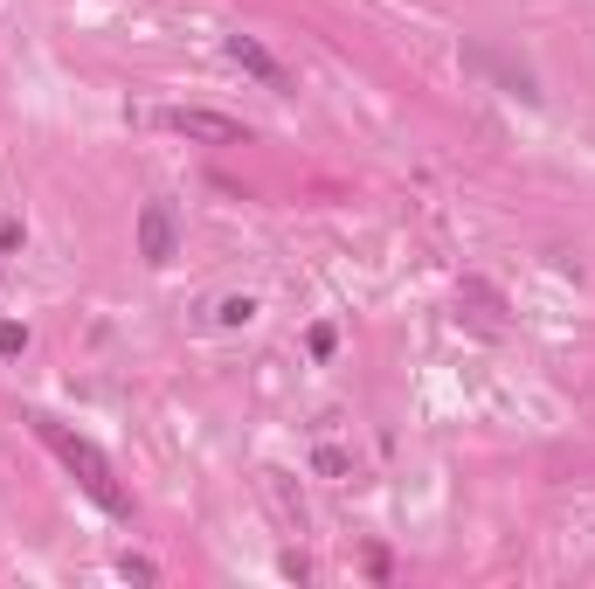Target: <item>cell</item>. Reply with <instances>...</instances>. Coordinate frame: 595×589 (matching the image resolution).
I'll list each match as a JSON object with an SVG mask.
<instances>
[{
	"label": "cell",
	"instance_id": "7c38bea8",
	"mask_svg": "<svg viewBox=\"0 0 595 589\" xmlns=\"http://www.w3.org/2000/svg\"><path fill=\"white\" fill-rule=\"evenodd\" d=\"M0 271H8V251H0Z\"/></svg>",
	"mask_w": 595,
	"mask_h": 589
},
{
	"label": "cell",
	"instance_id": "8fae6325",
	"mask_svg": "<svg viewBox=\"0 0 595 589\" xmlns=\"http://www.w3.org/2000/svg\"><path fill=\"white\" fill-rule=\"evenodd\" d=\"M388 569H395V562H388V548H367V576H374V582H388Z\"/></svg>",
	"mask_w": 595,
	"mask_h": 589
},
{
	"label": "cell",
	"instance_id": "52a82bcc",
	"mask_svg": "<svg viewBox=\"0 0 595 589\" xmlns=\"http://www.w3.org/2000/svg\"><path fill=\"white\" fill-rule=\"evenodd\" d=\"M215 320H222V326H249V320H257V298H222V305H215Z\"/></svg>",
	"mask_w": 595,
	"mask_h": 589
},
{
	"label": "cell",
	"instance_id": "30bf717a",
	"mask_svg": "<svg viewBox=\"0 0 595 589\" xmlns=\"http://www.w3.org/2000/svg\"><path fill=\"white\" fill-rule=\"evenodd\" d=\"M28 243V229H21V215H8V223H0V251H21Z\"/></svg>",
	"mask_w": 595,
	"mask_h": 589
},
{
	"label": "cell",
	"instance_id": "7a4b0ae2",
	"mask_svg": "<svg viewBox=\"0 0 595 589\" xmlns=\"http://www.w3.org/2000/svg\"><path fill=\"white\" fill-rule=\"evenodd\" d=\"M152 126H167L180 139H201V146H249V126L229 111H208V105H173V111H152Z\"/></svg>",
	"mask_w": 595,
	"mask_h": 589
},
{
	"label": "cell",
	"instance_id": "3957f363",
	"mask_svg": "<svg viewBox=\"0 0 595 589\" xmlns=\"http://www.w3.org/2000/svg\"><path fill=\"white\" fill-rule=\"evenodd\" d=\"M139 257H146L152 271L180 257V215H173V202H167V195H152V202L139 208Z\"/></svg>",
	"mask_w": 595,
	"mask_h": 589
},
{
	"label": "cell",
	"instance_id": "6da1fadb",
	"mask_svg": "<svg viewBox=\"0 0 595 589\" xmlns=\"http://www.w3.org/2000/svg\"><path fill=\"white\" fill-rule=\"evenodd\" d=\"M28 423H36V438L62 458V464H70V479L90 492V500H98L111 520H125V513H132V500H125V485H118V472H111V458L98 451V444H90V438H77V430L70 423H56V416H28Z\"/></svg>",
	"mask_w": 595,
	"mask_h": 589
},
{
	"label": "cell",
	"instance_id": "277c9868",
	"mask_svg": "<svg viewBox=\"0 0 595 589\" xmlns=\"http://www.w3.org/2000/svg\"><path fill=\"white\" fill-rule=\"evenodd\" d=\"M222 56H229V63H236L242 77H257L264 90H277V98H291V70L277 63V56H270L257 36H222Z\"/></svg>",
	"mask_w": 595,
	"mask_h": 589
},
{
	"label": "cell",
	"instance_id": "9c48e42d",
	"mask_svg": "<svg viewBox=\"0 0 595 589\" xmlns=\"http://www.w3.org/2000/svg\"><path fill=\"white\" fill-rule=\"evenodd\" d=\"M118 576L125 582H152V562H146V554H118Z\"/></svg>",
	"mask_w": 595,
	"mask_h": 589
},
{
	"label": "cell",
	"instance_id": "8992f818",
	"mask_svg": "<svg viewBox=\"0 0 595 589\" xmlns=\"http://www.w3.org/2000/svg\"><path fill=\"white\" fill-rule=\"evenodd\" d=\"M305 347H311V361H333V354H339V326H326V320H319V326L305 333Z\"/></svg>",
	"mask_w": 595,
	"mask_h": 589
},
{
	"label": "cell",
	"instance_id": "5b68a950",
	"mask_svg": "<svg viewBox=\"0 0 595 589\" xmlns=\"http://www.w3.org/2000/svg\"><path fill=\"white\" fill-rule=\"evenodd\" d=\"M311 472H319V479H354V458L339 444H319V451H311Z\"/></svg>",
	"mask_w": 595,
	"mask_h": 589
},
{
	"label": "cell",
	"instance_id": "ba28073f",
	"mask_svg": "<svg viewBox=\"0 0 595 589\" xmlns=\"http://www.w3.org/2000/svg\"><path fill=\"white\" fill-rule=\"evenodd\" d=\"M0 354H28V326H14V320H0Z\"/></svg>",
	"mask_w": 595,
	"mask_h": 589
}]
</instances>
